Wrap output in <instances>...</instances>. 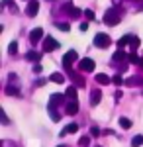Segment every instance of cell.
Returning a JSON list of instances; mask_svg holds the SVG:
<instances>
[{"label": "cell", "mask_w": 143, "mask_h": 147, "mask_svg": "<svg viewBox=\"0 0 143 147\" xmlns=\"http://www.w3.org/2000/svg\"><path fill=\"white\" fill-rule=\"evenodd\" d=\"M121 20V14L118 8H110V10L104 14V24L106 26H118Z\"/></svg>", "instance_id": "cell-1"}, {"label": "cell", "mask_w": 143, "mask_h": 147, "mask_svg": "<svg viewBox=\"0 0 143 147\" xmlns=\"http://www.w3.org/2000/svg\"><path fill=\"white\" fill-rule=\"evenodd\" d=\"M78 69H80L82 73H92V71L96 69V63H94V59H90V57H82V59L78 61Z\"/></svg>", "instance_id": "cell-2"}, {"label": "cell", "mask_w": 143, "mask_h": 147, "mask_svg": "<svg viewBox=\"0 0 143 147\" xmlns=\"http://www.w3.org/2000/svg\"><path fill=\"white\" fill-rule=\"evenodd\" d=\"M110 43H112L110 35H106V34H96V35H94V45L100 47V49H106V47H110Z\"/></svg>", "instance_id": "cell-3"}, {"label": "cell", "mask_w": 143, "mask_h": 147, "mask_svg": "<svg viewBox=\"0 0 143 147\" xmlns=\"http://www.w3.org/2000/svg\"><path fill=\"white\" fill-rule=\"evenodd\" d=\"M77 59H78V55H77V51H73V49L65 53V57H63V69H65L67 73L71 71V65H73Z\"/></svg>", "instance_id": "cell-4"}, {"label": "cell", "mask_w": 143, "mask_h": 147, "mask_svg": "<svg viewBox=\"0 0 143 147\" xmlns=\"http://www.w3.org/2000/svg\"><path fill=\"white\" fill-rule=\"evenodd\" d=\"M37 10H39V2H37V0H28L26 14H28L30 18H35V16H37Z\"/></svg>", "instance_id": "cell-5"}, {"label": "cell", "mask_w": 143, "mask_h": 147, "mask_svg": "<svg viewBox=\"0 0 143 147\" xmlns=\"http://www.w3.org/2000/svg\"><path fill=\"white\" fill-rule=\"evenodd\" d=\"M41 39H43V30H41V28H35V30L30 32V41H32V45L33 43H39Z\"/></svg>", "instance_id": "cell-6"}, {"label": "cell", "mask_w": 143, "mask_h": 147, "mask_svg": "<svg viewBox=\"0 0 143 147\" xmlns=\"http://www.w3.org/2000/svg\"><path fill=\"white\" fill-rule=\"evenodd\" d=\"M57 47H59V43H57L53 37H47V39H43V51H45V53H51V51H55Z\"/></svg>", "instance_id": "cell-7"}, {"label": "cell", "mask_w": 143, "mask_h": 147, "mask_svg": "<svg viewBox=\"0 0 143 147\" xmlns=\"http://www.w3.org/2000/svg\"><path fill=\"white\" fill-rule=\"evenodd\" d=\"M112 59H114V63H127V61H130V55H127L123 49H118Z\"/></svg>", "instance_id": "cell-8"}, {"label": "cell", "mask_w": 143, "mask_h": 147, "mask_svg": "<svg viewBox=\"0 0 143 147\" xmlns=\"http://www.w3.org/2000/svg\"><path fill=\"white\" fill-rule=\"evenodd\" d=\"M78 112V102L77 100H69L65 104V114H69V116H75V114Z\"/></svg>", "instance_id": "cell-9"}, {"label": "cell", "mask_w": 143, "mask_h": 147, "mask_svg": "<svg viewBox=\"0 0 143 147\" xmlns=\"http://www.w3.org/2000/svg\"><path fill=\"white\" fill-rule=\"evenodd\" d=\"M100 100H102V92H100V88H94V90L90 92V104L92 106H98Z\"/></svg>", "instance_id": "cell-10"}, {"label": "cell", "mask_w": 143, "mask_h": 147, "mask_svg": "<svg viewBox=\"0 0 143 147\" xmlns=\"http://www.w3.org/2000/svg\"><path fill=\"white\" fill-rule=\"evenodd\" d=\"M61 10H65L67 14L71 16V18H80V10H77V8H75L73 4H67L65 8H61Z\"/></svg>", "instance_id": "cell-11"}, {"label": "cell", "mask_w": 143, "mask_h": 147, "mask_svg": "<svg viewBox=\"0 0 143 147\" xmlns=\"http://www.w3.org/2000/svg\"><path fill=\"white\" fill-rule=\"evenodd\" d=\"M47 112H49V116H51V120H53V122H59V120H61V116L57 114L55 104H53V102H49V104H47Z\"/></svg>", "instance_id": "cell-12"}, {"label": "cell", "mask_w": 143, "mask_h": 147, "mask_svg": "<svg viewBox=\"0 0 143 147\" xmlns=\"http://www.w3.org/2000/svg\"><path fill=\"white\" fill-rule=\"evenodd\" d=\"M125 86H143V79L141 77H130V79H125Z\"/></svg>", "instance_id": "cell-13"}, {"label": "cell", "mask_w": 143, "mask_h": 147, "mask_svg": "<svg viewBox=\"0 0 143 147\" xmlns=\"http://www.w3.org/2000/svg\"><path fill=\"white\" fill-rule=\"evenodd\" d=\"M78 131V125L77 124H69L63 127V131H61V136H67V134H77Z\"/></svg>", "instance_id": "cell-14"}, {"label": "cell", "mask_w": 143, "mask_h": 147, "mask_svg": "<svg viewBox=\"0 0 143 147\" xmlns=\"http://www.w3.org/2000/svg\"><path fill=\"white\" fill-rule=\"evenodd\" d=\"M6 94H8V96H20V88H18V86H14V84H8V86H6Z\"/></svg>", "instance_id": "cell-15"}, {"label": "cell", "mask_w": 143, "mask_h": 147, "mask_svg": "<svg viewBox=\"0 0 143 147\" xmlns=\"http://www.w3.org/2000/svg\"><path fill=\"white\" fill-rule=\"evenodd\" d=\"M65 96L67 100H77V86H69L65 90Z\"/></svg>", "instance_id": "cell-16"}, {"label": "cell", "mask_w": 143, "mask_h": 147, "mask_svg": "<svg viewBox=\"0 0 143 147\" xmlns=\"http://www.w3.org/2000/svg\"><path fill=\"white\" fill-rule=\"evenodd\" d=\"M49 80H51V82H57V84H63V82H65V77H63L61 73H51Z\"/></svg>", "instance_id": "cell-17"}, {"label": "cell", "mask_w": 143, "mask_h": 147, "mask_svg": "<svg viewBox=\"0 0 143 147\" xmlns=\"http://www.w3.org/2000/svg\"><path fill=\"white\" fill-rule=\"evenodd\" d=\"M96 82H98V84H110L112 79L108 77V75H102V73H98V75H96Z\"/></svg>", "instance_id": "cell-18"}, {"label": "cell", "mask_w": 143, "mask_h": 147, "mask_svg": "<svg viewBox=\"0 0 143 147\" xmlns=\"http://www.w3.org/2000/svg\"><path fill=\"white\" fill-rule=\"evenodd\" d=\"M130 39H132V35H123V37H120V41H118V47H120V49H123L125 45H130Z\"/></svg>", "instance_id": "cell-19"}, {"label": "cell", "mask_w": 143, "mask_h": 147, "mask_svg": "<svg viewBox=\"0 0 143 147\" xmlns=\"http://www.w3.org/2000/svg\"><path fill=\"white\" fill-rule=\"evenodd\" d=\"M120 125L123 127V129H130V127H132V120L125 118V116H121V118H120Z\"/></svg>", "instance_id": "cell-20"}, {"label": "cell", "mask_w": 143, "mask_h": 147, "mask_svg": "<svg viewBox=\"0 0 143 147\" xmlns=\"http://www.w3.org/2000/svg\"><path fill=\"white\" fill-rule=\"evenodd\" d=\"M26 59H28V61H33V63H37V61H39V53H35V51H28V53H26Z\"/></svg>", "instance_id": "cell-21"}, {"label": "cell", "mask_w": 143, "mask_h": 147, "mask_svg": "<svg viewBox=\"0 0 143 147\" xmlns=\"http://www.w3.org/2000/svg\"><path fill=\"white\" fill-rule=\"evenodd\" d=\"M139 145H143V136H135L132 139V147H139Z\"/></svg>", "instance_id": "cell-22"}, {"label": "cell", "mask_w": 143, "mask_h": 147, "mask_svg": "<svg viewBox=\"0 0 143 147\" xmlns=\"http://www.w3.org/2000/svg\"><path fill=\"white\" fill-rule=\"evenodd\" d=\"M130 47H132L133 51L139 47V37H135V35H132V39H130Z\"/></svg>", "instance_id": "cell-23"}, {"label": "cell", "mask_w": 143, "mask_h": 147, "mask_svg": "<svg viewBox=\"0 0 143 147\" xmlns=\"http://www.w3.org/2000/svg\"><path fill=\"white\" fill-rule=\"evenodd\" d=\"M67 96H63V94H51V100L49 102H53V104H57V102H63Z\"/></svg>", "instance_id": "cell-24"}, {"label": "cell", "mask_w": 143, "mask_h": 147, "mask_svg": "<svg viewBox=\"0 0 143 147\" xmlns=\"http://www.w3.org/2000/svg\"><path fill=\"white\" fill-rule=\"evenodd\" d=\"M55 26L59 28V30H61V32H69V30H71V26H69L67 22H57Z\"/></svg>", "instance_id": "cell-25"}, {"label": "cell", "mask_w": 143, "mask_h": 147, "mask_svg": "<svg viewBox=\"0 0 143 147\" xmlns=\"http://www.w3.org/2000/svg\"><path fill=\"white\" fill-rule=\"evenodd\" d=\"M8 53H10V55H16V53H18V43H16V41H12L10 45H8Z\"/></svg>", "instance_id": "cell-26"}, {"label": "cell", "mask_w": 143, "mask_h": 147, "mask_svg": "<svg viewBox=\"0 0 143 147\" xmlns=\"http://www.w3.org/2000/svg\"><path fill=\"white\" fill-rule=\"evenodd\" d=\"M84 18H86L88 22H92V20H96V14L92 10H84Z\"/></svg>", "instance_id": "cell-27"}, {"label": "cell", "mask_w": 143, "mask_h": 147, "mask_svg": "<svg viewBox=\"0 0 143 147\" xmlns=\"http://www.w3.org/2000/svg\"><path fill=\"white\" fill-rule=\"evenodd\" d=\"M71 77H73V80H75V82H77L78 86H84V79H82V77H78V75H75V73H73V75H71Z\"/></svg>", "instance_id": "cell-28"}, {"label": "cell", "mask_w": 143, "mask_h": 147, "mask_svg": "<svg viewBox=\"0 0 143 147\" xmlns=\"http://www.w3.org/2000/svg\"><path fill=\"white\" fill-rule=\"evenodd\" d=\"M112 82H114V84H116V86H121V84H125V80L121 79L120 75H116V77H114V79H112Z\"/></svg>", "instance_id": "cell-29"}, {"label": "cell", "mask_w": 143, "mask_h": 147, "mask_svg": "<svg viewBox=\"0 0 143 147\" xmlns=\"http://www.w3.org/2000/svg\"><path fill=\"white\" fill-rule=\"evenodd\" d=\"M88 143H90V137H88V136H84V137L78 139V145H80V147H88Z\"/></svg>", "instance_id": "cell-30"}, {"label": "cell", "mask_w": 143, "mask_h": 147, "mask_svg": "<svg viewBox=\"0 0 143 147\" xmlns=\"http://www.w3.org/2000/svg\"><path fill=\"white\" fill-rule=\"evenodd\" d=\"M0 122H2L4 125L10 124V120H8V116H6V112H4V110H0Z\"/></svg>", "instance_id": "cell-31"}, {"label": "cell", "mask_w": 143, "mask_h": 147, "mask_svg": "<svg viewBox=\"0 0 143 147\" xmlns=\"http://www.w3.org/2000/svg\"><path fill=\"white\" fill-rule=\"evenodd\" d=\"M130 63H135V65H139V63H141V59H139L137 55H133V53H132V55H130Z\"/></svg>", "instance_id": "cell-32"}, {"label": "cell", "mask_w": 143, "mask_h": 147, "mask_svg": "<svg viewBox=\"0 0 143 147\" xmlns=\"http://www.w3.org/2000/svg\"><path fill=\"white\" fill-rule=\"evenodd\" d=\"M98 134H100V129H98V127H96V125H92V127H90V136L98 137Z\"/></svg>", "instance_id": "cell-33"}, {"label": "cell", "mask_w": 143, "mask_h": 147, "mask_svg": "<svg viewBox=\"0 0 143 147\" xmlns=\"http://www.w3.org/2000/svg\"><path fill=\"white\" fill-rule=\"evenodd\" d=\"M33 73H35V75H39V73H41V65H39V63H35V67H33Z\"/></svg>", "instance_id": "cell-34"}, {"label": "cell", "mask_w": 143, "mask_h": 147, "mask_svg": "<svg viewBox=\"0 0 143 147\" xmlns=\"http://www.w3.org/2000/svg\"><path fill=\"white\" fill-rule=\"evenodd\" d=\"M45 82H47V80H45V79H37V80H35V84H37V86H43Z\"/></svg>", "instance_id": "cell-35"}, {"label": "cell", "mask_w": 143, "mask_h": 147, "mask_svg": "<svg viewBox=\"0 0 143 147\" xmlns=\"http://www.w3.org/2000/svg\"><path fill=\"white\" fill-rule=\"evenodd\" d=\"M8 80H10V82H18V77H16V75H14V73H12L10 77H8Z\"/></svg>", "instance_id": "cell-36"}, {"label": "cell", "mask_w": 143, "mask_h": 147, "mask_svg": "<svg viewBox=\"0 0 143 147\" xmlns=\"http://www.w3.org/2000/svg\"><path fill=\"white\" fill-rule=\"evenodd\" d=\"M86 30H88V24L82 22V24H80V32H86Z\"/></svg>", "instance_id": "cell-37"}, {"label": "cell", "mask_w": 143, "mask_h": 147, "mask_svg": "<svg viewBox=\"0 0 143 147\" xmlns=\"http://www.w3.org/2000/svg\"><path fill=\"white\" fill-rule=\"evenodd\" d=\"M8 2H10V0H2V6H6V4H8Z\"/></svg>", "instance_id": "cell-38"}, {"label": "cell", "mask_w": 143, "mask_h": 147, "mask_svg": "<svg viewBox=\"0 0 143 147\" xmlns=\"http://www.w3.org/2000/svg\"><path fill=\"white\" fill-rule=\"evenodd\" d=\"M139 67H141V69H143V57H141V63H139Z\"/></svg>", "instance_id": "cell-39"}, {"label": "cell", "mask_w": 143, "mask_h": 147, "mask_svg": "<svg viewBox=\"0 0 143 147\" xmlns=\"http://www.w3.org/2000/svg\"><path fill=\"white\" fill-rule=\"evenodd\" d=\"M139 10H143V2H141V4H139Z\"/></svg>", "instance_id": "cell-40"}, {"label": "cell", "mask_w": 143, "mask_h": 147, "mask_svg": "<svg viewBox=\"0 0 143 147\" xmlns=\"http://www.w3.org/2000/svg\"><path fill=\"white\" fill-rule=\"evenodd\" d=\"M59 147H67V145H59Z\"/></svg>", "instance_id": "cell-41"}, {"label": "cell", "mask_w": 143, "mask_h": 147, "mask_svg": "<svg viewBox=\"0 0 143 147\" xmlns=\"http://www.w3.org/2000/svg\"><path fill=\"white\" fill-rule=\"evenodd\" d=\"M47 2H53V0H47Z\"/></svg>", "instance_id": "cell-42"}]
</instances>
